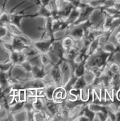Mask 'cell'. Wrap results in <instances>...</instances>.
Listing matches in <instances>:
<instances>
[{"mask_svg": "<svg viewBox=\"0 0 120 121\" xmlns=\"http://www.w3.org/2000/svg\"><path fill=\"white\" fill-rule=\"evenodd\" d=\"M10 62L14 65H20L27 60V56L24 51H14L9 53Z\"/></svg>", "mask_w": 120, "mask_h": 121, "instance_id": "obj_3", "label": "cell"}, {"mask_svg": "<svg viewBox=\"0 0 120 121\" xmlns=\"http://www.w3.org/2000/svg\"><path fill=\"white\" fill-rule=\"evenodd\" d=\"M116 116V121H120V109H118L115 113Z\"/></svg>", "mask_w": 120, "mask_h": 121, "instance_id": "obj_25", "label": "cell"}, {"mask_svg": "<svg viewBox=\"0 0 120 121\" xmlns=\"http://www.w3.org/2000/svg\"><path fill=\"white\" fill-rule=\"evenodd\" d=\"M115 39H116V42H117V44H118L117 46L120 47V31H117L116 35H115Z\"/></svg>", "mask_w": 120, "mask_h": 121, "instance_id": "obj_22", "label": "cell"}, {"mask_svg": "<svg viewBox=\"0 0 120 121\" xmlns=\"http://www.w3.org/2000/svg\"><path fill=\"white\" fill-rule=\"evenodd\" d=\"M39 9L36 13L33 14V17H36L40 16V17H44L47 18L48 17H52V13L51 11L47 7H45V6L41 5L39 6Z\"/></svg>", "mask_w": 120, "mask_h": 121, "instance_id": "obj_9", "label": "cell"}, {"mask_svg": "<svg viewBox=\"0 0 120 121\" xmlns=\"http://www.w3.org/2000/svg\"><path fill=\"white\" fill-rule=\"evenodd\" d=\"M0 43H1L2 48H3L4 49V50H5L6 51L9 52L10 53L14 51L11 42H7V41L2 40V39H0Z\"/></svg>", "mask_w": 120, "mask_h": 121, "instance_id": "obj_16", "label": "cell"}, {"mask_svg": "<svg viewBox=\"0 0 120 121\" xmlns=\"http://www.w3.org/2000/svg\"><path fill=\"white\" fill-rule=\"evenodd\" d=\"M59 1H64V0H59Z\"/></svg>", "mask_w": 120, "mask_h": 121, "instance_id": "obj_29", "label": "cell"}, {"mask_svg": "<svg viewBox=\"0 0 120 121\" xmlns=\"http://www.w3.org/2000/svg\"><path fill=\"white\" fill-rule=\"evenodd\" d=\"M80 1H81V2H83V3H85V4H88V1H90V0H80Z\"/></svg>", "mask_w": 120, "mask_h": 121, "instance_id": "obj_26", "label": "cell"}, {"mask_svg": "<svg viewBox=\"0 0 120 121\" xmlns=\"http://www.w3.org/2000/svg\"><path fill=\"white\" fill-rule=\"evenodd\" d=\"M26 97H36V89L35 88H26Z\"/></svg>", "mask_w": 120, "mask_h": 121, "instance_id": "obj_19", "label": "cell"}, {"mask_svg": "<svg viewBox=\"0 0 120 121\" xmlns=\"http://www.w3.org/2000/svg\"><path fill=\"white\" fill-rule=\"evenodd\" d=\"M87 86H88V84L85 81L83 76H82L80 78H77L76 81L75 83L74 84V86H73V88L81 89Z\"/></svg>", "mask_w": 120, "mask_h": 121, "instance_id": "obj_14", "label": "cell"}, {"mask_svg": "<svg viewBox=\"0 0 120 121\" xmlns=\"http://www.w3.org/2000/svg\"><path fill=\"white\" fill-rule=\"evenodd\" d=\"M5 26L8 30V32H9V34H11L14 35L16 37H19V36H21L24 34L22 31H21V28H19L18 26L12 24V23H8Z\"/></svg>", "mask_w": 120, "mask_h": 121, "instance_id": "obj_10", "label": "cell"}, {"mask_svg": "<svg viewBox=\"0 0 120 121\" xmlns=\"http://www.w3.org/2000/svg\"><path fill=\"white\" fill-rule=\"evenodd\" d=\"M1 13H2V11H1V9H0V14H1Z\"/></svg>", "mask_w": 120, "mask_h": 121, "instance_id": "obj_28", "label": "cell"}, {"mask_svg": "<svg viewBox=\"0 0 120 121\" xmlns=\"http://www.w3.org/2000/svg\"><path fill=\"white\" fill-rule=\"evenodd\" d=\"M11 39V43L12 45L14 51H24L26 50L30 47L26 45L22 41L16 36L10 34Z\"/></svg>", "mask_w": 120, "mask_h": 121, "instance_id": "obj_5", "label": "cell"}, {"mask_svg": "<svg viewBox=\"0 0 120 121\" xmlns=\"http://www.w3.org/2000/svg\"><path fill=\"white\" fill-rule=\"evenodd\" d=\"M8 1V0H5V1H4V2H6V3H7V1Z\"/></svg>", "mask_w": 120, "mask_h": 121, "instance_id": "obj_27", "label": "cell"}, {"mask_svg": "<svg viewBox=\"0 0 120 121\" xmlns=\"http://www.w3.org/2000/svg\"><path fill=\"white\" fill-rule=\"evenodd\" d=\"M45 96H46V94H45V88L36 89V97L45 98Z\"/></svg>", "mask_w": 120, "mask_h": 121, "instance_id": "obj_20", "label": "cell"}, {"mask_svg": "<svg viewBox=\"0 0 120 121\" xmlns=\"http://www.w3.org/2000/svg\"><path fill=\"white\" fill-rule=\"evenodd\" d=\"M116 97L117 101L120 102V88L116 91Z\"/></svg>", "mask_w": 120, "mask_h": 121, "instance_id": "obj_24", "label": "cell"}, {"mask_svg": "<svg viewBox=\"0 0 120 121\" xmlns=\"http://www.w3.org/2000/svg\"><path fill=\"white\" fill-rule=\"evenodd\" d=\"M67 95L68 92L64 86H60L56 87L53 95V101L59 104H62L66 100Z\"/></svg>", "mask_w": 120, "mask_h": 121, "instance_id": "obj_4", "label": "cell"}, {"mask_svg": "<svg viewBox=\"0 0 120 121\" xmlns=\"http://www.w3.org/2000/svg\"><path fill=\"white\" fill-rule=\"evenodd\" d=\"M31 73L32 74L33 79H43L47 75V72L45 70L44 66L33 65Z\"/></svg>", "mask_w": 120, "mask_h": 121, "instance_id": "obj_6", "label": "cell"}, {"mask_svg": "<svg viewBox=\"0 0 120 121\" xmlns=\"http://www.w3.org/2000/svg\"><path fill=\"white\" fill-rule=\"evenodd\" d=\"M91 96L90 89L88 87L80 89V100L84 102H88Z\"/></svg>", "mask_w": 120, "mask_h": 121, "instance_id": "obj_13", "label": "cell"}, {"mask_svg": "<svg viewBox=\"0 0 120 121\" xmlns=\"http://www.w3.org/2000/svg\"><path fill=\"white\" fill-rule=\"evenodd\" d=\"M62 60H60L58 63L54 64L47 72L52 82L57 87L62 85V74L59 66Z\"/></svg>", "mask_w": 120, "mask_h": 121, "instance_id": "obj_1", "label": "cell"}, {"mask_svg": "<svg viewBox=\"0 0 120 121\" xmlns=\"http://www.w3.org/2000/svg\"><path fill=\"white\" fill-rule=\"evenodd\" d=\"M10 15V23L14 24L21 28V22L22 19L25 17H33V14H28V15H24V14H9Z\"/></svg>", "mask_w": 120, "mask_h": 121, "instance_id": "obj_7", "label": "cell"}, {"mask_svg": "<svg viewBox=\"0 0 120 121\" xmlns=\"http://www.w3.org/2000/svg\"><path fill=\"white\" fill-rule=\"evenodd\" d=\"M54 41L48 39V40H44L41 39L40 41L33 42L32 46L35 47L38 51L42 54H46L49 52L50 50V47Z\"/></svg>", "mask_w": 120, "mask_h": 121, "instance_id": "obj_2", "label": "cell"}, {"mask_svg": "<svg viewBox=\"0 0 120 121\" xmlns=\"http://www.w3.org/2000/svg\"><path fill=\"white\" fill-rule=\"evenodd\" d=\"M87 59L83 60L80 64H77L73 71V75L76 78H80L84 75L86 72V62Z\"/></svg>", "mask_w": 120, "mask_h": 121, "instance_id": "obj_8", "label": "cell"}, {"mask_svg": "<svg viewBox=\"0 0 120 121\" xmlns=\"http://www.w3.org/2000/svg\"><path fill=\"white\" fill-rule=\"evenodd\" d=\"M41 4L42 5L45 6V7H48L49 3H50V0H40Z\"/></svg>", "mask_w": 120, "mask_h": 121, "instance_id": "obj_23", "label": "cell"}, {"mask_svg": "<svg viewBox=\"0 0 120 121\" xmlns=\"http://www.w3.org/2000/svg\"><path fill=\"white\" fill-rule=\"evenodd\" d=\"M12 66H14V65L10 61L9 62L0 63V72H8Z\"/></svg>", "mask_w": 120, "mask_h": 121, "instance_id": "obj_17", "label": "cell"}, {"mask_svg": "<svg viewBox=\"0 0 120 121\" xmlns=\"http://www.w3.org/2000/svg\"><path fill=\"white\" fill-rule=\"evenodd\" d=\"M56 87L57 86L55 85V83L46 85V86L45 87V94H46L45 98L46 99L49 100V101H53V95L54 91Z\"/></svg>", "mask_w": 120, "mask_h": 121, "instance_id": "obj_12", "label": "cell"}, {"mask_svg": "<svg viewBox=\"0 0 120 121\" xmlns=\"http://www.w3.org/2000/svg\"><path fill=\"white\" fill-rule=\"evenodd\" d=\"M10 22V15L5 11H2L0 14V26H6Z\"/></svg>", "mask_w": 120, "mask_h": 121, "instance_id": "obj_15", "label": "cell"}, {"mask_svg": "<svg viewBox=\"0 0 120 121\" xmlns=\"http://www.w3.org/2000/svg\"><path fill=\"white\" fill-rule=\"evenodd\" d=\"M8 34V31L5 26H0V39H2Z\"/></svg>", "mask_w": 120, "mask_h": 121, "instance_id": "obj_21", "label": "cell"}, {"mask_svg": "<svg viewBox=\"0 0 120 121\" xmlns=\"http://www.w3.org/2000/svg\"><path fill=\"white\" fill-rule=\"evenodd\" d=\"M26 90L25 89H20L19 90V94H18V99L20 102H25L26 101Z\"/></svg>", "mask_w": 120, "mask_h": 121, "instance_id": "obj_18", "label": "cell"}, {"mask_svg": "<svg viewBox=\"0 0 120 121\" xmlns=\"http://www.w3.org/2000/svg\"><path fill=\"white\" fill-rule=\"evenodd\" d=\"M30 1H32V0H30Z\"/></svg>", "mask_w": 120, "mask_h": 121, "instance_id": "obj_30", "label": "cell"}, {"mask_svg": "<svg viewBox=\"0 0 120 121\" xmlns=\"http://www.w3.org/2000/svg\"><path fill=\"white\" fill-rule=\"evenodd\" d=\"M74 40L70 35H64L62 38V43L65 51L74 48Z\"/></svg>", "mask_w": 120, "mask_h": 121, "instance_id": "obj_11", "label": "cell"}]
</instances>
